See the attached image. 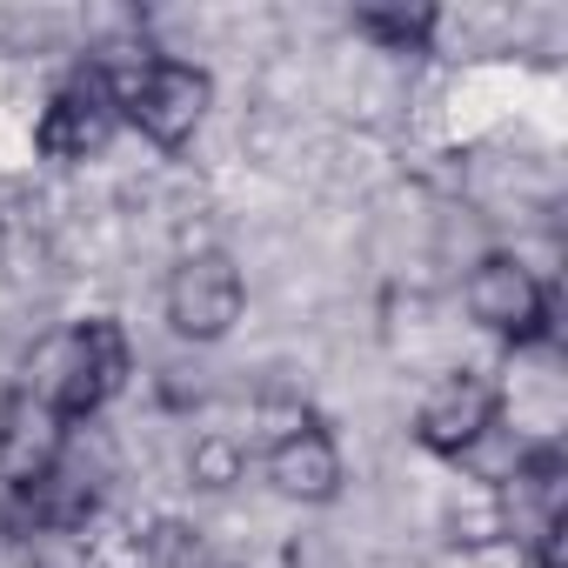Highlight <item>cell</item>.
<instances>
[{"instance_id":"1","label":"cell","mask_w":568,"mask_h":568,"mask_svg":"<svg viewBox=\"0 0 568 568\" xmlns=\"http://www.w3.org/2000/svg\"><path fill=\"white\" fill-rule=\"evenodd\" d=\"M121 375H128V335L114 322H74L34 348L21 395H34L41 408H54L74 428L121 388Z\"/></svg>"},{"instance_id":"2","label":"cell","mask_w":568,"mask_h":568,"mask_svg":"<svg viewBox=\"0 0 568 568\" xmlns=\"http://www.w3.org/2000/svg\"><path fill=\"white\" fill-rule=\"evenodd\" d=\"M161 308H168V328L181 342H221L241 322V308H247V281H241L234 254H221V247L181 254L174 274H168Z\"/></svg>"},{"instance_id":"3","label":"cell","mask_w":568,"mask_h":568,"mask_svg":"<svg viewBox=\"0 0 568 568\" xmlns=\"http://www.w3.org/2000/svg\"><path fill=\"white\" fill-rule=\"evenodd\" d=\"M121 94V121L141 128L154 148H187L194 128L207 121V101H214V81L187 61H148Z\"/></svg>"},{"instance_id":"4","label":"cell","mask_w":568,"mask_h":568,"mask_svg":"<svg viewBox=\"0 0 568 568\" xmlns=\"http://www.w3.org/2000/svg\"><path fill=\"white\" fill-rule=\"evenodd\" d=\"M462 302H468L475 328H488V335H501V342H515V348H528V342L548 335V288H541V281H535L515 254L475 261Z\"/></svg>"},{"instance_id":"5","label":"cell","mask_w":568,"mask_h":568,"mask_svg":"<svg viewBox=\"0 0 568 568\" xmlns=\"http://www.w3.org/2000/svg\"><path fill=\"white\" fill-rule=\"evenodd\" d=\"M495 408H501L495 382H481V375H442V382L422 395V408H415V442H422L428 455L462 462V455H475V448L488 442Z\"/></svg>"},{"instance_id":"6","label":"cell","mask_w":568,"mask_h":568,"mask_svg":"<svg viewBox=\"0 0 568 568\" xmlns=\"http://www.w3.org/2000/svg\"><path fill=\"white\" fill-rule=\"evenodd\" d=\"M114 128H121V94H114V81L108 74H74L54 101H48V114H41V154H54V161H88V154H101L108 141H114Z\"/></svg>"},{"instance_id":"7","label":"cell","mask_w":568,"mask_h":568,"mask_svg":"<svg viewBox=\"0 0 568 568\" xmlns=\"http://www.w3.org/2000/svg\"><path fill=\"white\" fill-rule=\"evenodd\" d=\"M61 455H68V422L14 388L8 408H0V481H8L14 495H28Z\"/></svg>"},{"instance_id":"8","label":"cell","mask_w":568,"mask_h":568,"mask_svg":"<svg viewBox=\"0 0 568 568\" xmlns=\"http://www.w3.org/2000/svg\"><path fill=\"white\" fill-rule=\"evenodd\" d=\"M267 481L288 501H335L342 495V442L322 422H295L267 442Z\"/></svg>"},{"instance_id":"9","label":"cell","mask_w":568,"mask_h":568,"mask_svg":"<svg viewBox=\"0 0 568 568\" xmlns=\"http://www.w3.org/2000/svg\"><path fill=\"white\" fill-rule=\"evenodd\" d=\"M28 501V515L41 521V528H81L94 508H101V475L74 455V442H68V455L21 495Z\"/></svg>"},{"instance_id":"10","label":"cell","mask_w":568,"mask_h":568,"mask_svg":"<svg viewBox=\"0 0 568 568\" xmlns=\"http://www.w3.org/2000/svg\"><path fill=\"white\" fill-rule=\"evenodd\" d=\"M355 28L375 34V41H388L395 54H408V48H422V41L435 34V14H428V8H362Z\"/></svg>"},{"instance_id":"11","label":"cell","mask_w":568,"mask_h":568,"mask_svg":"<svg viewBox=\"0 0 568 568\" xmlns=\"http://www.w3.org/2000/svg\"><path fill=\"white\" fill-rule=\"evenodd\" d=\"M134 568H201V541H194V528H181V521H161L154 535H141V548H134Z\"/></svg>"}]
</instances>
